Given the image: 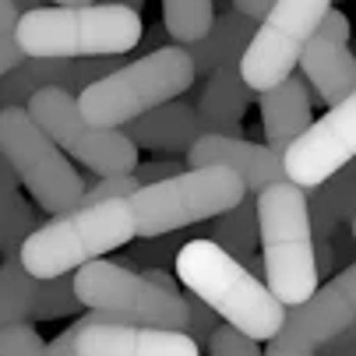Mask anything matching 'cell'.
I'll use <instances>...</instances> for the list:
<instances>
[{"mask_svg":"<svg viewBox=\"0 0 356 356\" xmlns=\"http://www.w3.org/2000/svg\"><path fill=\"white\" fill-rule=\"evenodd\" d=\"M145 275H148L152 282H156V286H166V289H177V279H170V275H166V272H159V268H148Z\"/></svg>","mask_w":356,"mask_h":356,"instance_id":"cell-39","label":"cell"},{"mask_svg":"<svg viewBox=\"0 0 356 356\" xmlns=\"http://www.w3.org/2000/svg\"><path fill=\"white\" fill-rule=\"evenodd\" d=\"M254 29H258V25H254L250 18H243V15H236V11L216 15L212 18V29L205 35L194 39V42H184L187 57L194 64V74H205L209 78L219 67L240 64L243 49H247V42L254 35Z\"/></svg>","mask_w":356,"mask_h":356,"instance_id":"cell-21","label":"cell"},{"mask_svg":"<svg viewBox=\"0 0 356 356\" xmlns=\"http://www.w3.org/2000/svg\"><path fill=\"white\" fill-rule=\"evenodd\" d=\"M212 0H163V29L173 42H194L212 29Z\"/></svg>","mask_w":356,"mask_h":356,"instance_id":"cell-24","label":"cell"},{"mask_svg":"<svg viewBox=\"0 0 356 356\" xmlns=\"http://www.w3.org/2000/svg\"><path fill=\"white\" fill-rule=\"evenodd\" d=\"M29 117L60 145L67 159L81 163L95 177H117L134 173L138 166V148L120 127H95L81 117L78 95L67 88H39L29 103Z\"/></svg>","mask_w":356,"mask_h":356,"instance_id":"cell-9","label":"cell"},{"mask_svg":"<svg viewBox=\"0 0 356 356\" xmlns=\"http://www.w3.org/2000/svg\"><path fill=\"white\" fill-rule=\"evenodd\" d=\"M0 156L8 159L11 173L42 212L57 216L81 201L85 180L60 152V145L29 117L25 106L0 110Z\"/></svg>","mask_w":356,"mask_h":356,"instance_id":"cell-7","label":"cell"},{"mask_svg":"<svg viewBox=\"0 0 356 356\" xmlns=\"http://www.w3.org/2000/svg\"><path fill=\"white\" fill-rule=\"evenodd\" d=\"M209 349H212V356H265V353L258 349V342L247 339L243 332H236V328L226 325V321L216 328Z\"/></svg>","mask_w":356,"mask_h":356,"instance_id":"cell-29","label":"cell"},{"mask_svg":"<svg viewBox=\"0 0 356 356\" xmlns=\"http://www.w3.org/2000/svg\"><path fill=\"white\" fill-rule=\"evenodd\" d=\"M15 8H18V15H25V11H35V8H42V0H15Z\"/></svg>","mask_w":356,"mask_h":356,"instance_id":"cell-40","label":"cell"},{"mask_svg":"<svg viewBox=\"0 0 356 356\" xmlns=\"http://www.w3.org/2000/svg\"><path fill=\"white\" fill-rule=\"evenodd\" d=\"M300 71L318 92L321 103L335 106L356 92V57L349 54L346 42H328V39H311L307 49L300 54Z\"/></svg>","mask_w":356,"mask_h":356,"instance_id":"cell-19","label":"cell"},{"mask_svg":"<svg viewBox=\"0 0 356 356\" xmlns=\"http://www.w3.org/2000/svg\"><path fill=\"white\" fill-rule=\"evenodd\" d=\"M74 353L78 356H201L197 342L187 332L113 321L99 311H88L85 318L74 321Z\"/></svg>","mask_w":356,"mask_h":356,"instance_id":"cell-13","label":"cell"},{"mask_svg":"<svg viewBox=\"0 0 356 356\" xmlns=\"http://www.w3.org/2000/svg\"><path fill=\"white\" fill-rule=\"evenodd\" d=\"M15 197H18V177L11 173L8 159L0 156V243H4V233H8V219H11Z\"/></svg>","mask_w":356,"mask_h":356,"instance_id":"cell-31","label":"cell"},{"mask_svg":"<svg viewBox=\"0 0 356 356\" xmlns=\"http://www.w3.org/2000/svg\"><path fill=\"white\" fill-rule=\"evenodd\" d=\"M187 166H226L243 180L247 194H254V197L265 187L286 180L279 152H272L268 145H258V141H247L240 134H201L187 148Z\"/></svg>","mask_w":356,"mask_h":356,"instance_id":"cell-15","label":"cell"},{"mask_svg":"<svg viewBox=\"0 0 356 356\" xmlns=\"http://www.w3.org/2000/svg\"><path fill=\"white\" fill-rule=\"evenodd\" d=\"M353 321H356V261L346 265L332 282L318 286L303 303L286 307V321L268 339L265 356H318Z\"/></svg>","mask_w":356,"mask_h":356,"instance_id":"cell-11","label":"cell"},{"mask_svg":"<svg viewBox=\"0 0 356 356\" xmlns=\"http://www.w3.org/2000/svg\"><path fill=\"white\" fill-rule=\"evenodd\" d=\"M258 103H261V131L272 152H282L311 127V106H314V92L307 88L300 74H289L286 81L258 92Z\"/></svg>","mask_w":356,"mask_h":356,"instance_id":"cell-16","label":"cell"},{"mask_svg":"<svg viewBox=\"0 0 356 356\" xmlns=\"http://www.w3.org/2000/svg\"><path fill=\"white\" fill-rule=\"evenodd\" d=\"M272 4H275V0H233V11L243 15V18H250L254 25H258V22L272 11Z\"/></svg>","mask_w":356,"mask_h":356,"instance_id":"cell-36","label":"cell"},{"mask_svg":"<svg viewBox=\"0 0 356 356\" xmlns=\"http://www.w3.org/2000/svg\"><path fill=\"white\" fill-rule=\"evenodd\" d=\"M328 8L332 0H275L240 57V78L250 92H265L300 67V54L314 39Z\"/></svg>","mask_w":356,"mask_h":356,"instance_id":"cell-10","label":"cell"},{"mask_svg":"<svg viewBox=\"0 0 356 356\" xmlns=\"http://www.w3.org/2000/svg\"><path fill=\"white\" fill-rule=\"evenodd\" d=\"M180 173V163L177 159H152V163H138L134 166V180L145 187V184H159L166 177Z\"/></svg>","mask_w":356,"mask_h":356,"instance_id":"cell-33","label":"cell"},{"mask_svg":"<svg viewBox=\"0 0 356 356\" xmlns=\"http://www.w3.org/2000/svg\"><path fill=\"white\" fill-rule=\"evenodd\" d=\"M353 156H356V92L328 106L321 120H311V127L282 152V170L286 180L311 191L325 184L339 166H346Z\"/></svg>","mask_w":356,"mask_h":356,"instance_id":"cell-12","label":"cell"},{"mask_svg":"<svg viewBox=\"0 0 356 356\" xmlns=\"http://www.w3.org/2000/svg\"><path fill=\"white\" fill-rule=\"evenodd\" d=\"M243 180L226 166H187L159 184L138 187L127 205L138 236H166L222 216L243 201Z\"/></svg>","mask_w":356,"mask_h":356,"instance_id":"cell-6","label":"cell"},{"mask_svg":"<svg viewBox=\"0 0 356 356\" xmlns=\"http://www.w3.org/2000/svg\"><path fill=\"white\" fill-rule=\"evenodd\" d=\"M209 222H212L209 240H216L226 254H233L240 261L258 247V201H254V194H243V201H236L233 209H226Z\"/></svg>","mask_w":356,"mask_h":356,"instance_id":"cell-23","label":"cell"},{"mask_svg":"<svg viewBox=\"0 0 356 356\" xmlns=\"http://www.w3.org/2000/svg\"><path fill=\"white\" fill-rule=\"evenodd\" d=\"M184 303H187V328H184V332L197 342V349H205V346L212 342L216 328H219V314L209 307L205 300H197L194 293H187Z\"/></svg>","mask_w":356,"mask_h":356,"instance_id":"cell-27","label":"cell"},{"mask_svg":"<svg viewBox=\"0 0 356 356\" xmlns=\"http://www.w3.org/2000/svg\"><path fill=\"white\" fill-rule=\"evenodd\" d=\"M15 25H18L15 0H0V35H15Z\"/></svg>","mask_w":356,"mask_h":356,"instance_id":"cell-38","label":"cell"},{"mask_svg":"<svg viewBox=\"0 0 356 356\" xmlns=\"http://www.w3.org/2000/svg\"><path fill=\"white\" fill-rule=\"evenodd\" d=\"M314 35H318V39H328V42H349V35H353L349 15H342V11L328 8V15L321 18V25H318V32H314Z\"/></svg>","mask_w":356,"mask_h":356,"instance_id":"cell-32","label":"cell"},{"mask_svg":"<svg viewBox=\"0 0 356 356\" xmlns=\"http://www.w3.org/2000/svg\"><path fill=\"white\" fill-rule=\"evenodd\" d=\"M141 184L134 180V173H117V177H99L95 187H85L81 201H106V197H131Z\"/></svg>","mask_w":356,"mask_h":356,"instance_id":"cell-30","label":"cell"},{"mask_svg":"<svg viewBox=\"0 0 356 356\" xmlns=\"http://www.w3.org/2000/svg\"><path fill=\"white\" fill-rule=\"evenodd\" d=\"M22 46L15 42V35H0V78H4L15 64H22Z\"/></svg>","mask_w":356,"mask_h":356,"instance_id":"cell-35","label":"cell"},{"mask_svg":"<svg viewBox=\"0 0 356 356\" xmlns=\"http://www.w3.org/2000/svg\"><path fill=\"white\" fill-rule=\"evenodd\" d=\"M117 67L120 57H22V64L0 78V110L25 106L39 88H67L78 95Z\"/></svg>","mask_w":356,"mask_h":356,"instance_id":"cell-14","label":"cell"},{"mask_svg":"<svg viewBox=\"0 0 356 356\" xmlns=\"http://www.w3.org/2000/svg\"><path fill=\"white\" fill-rule=\"evenodd\" d=\"M254 201H258V247L265 265V286L275 293L279 303L296 307L321 286L307 191L293 180H279Z\"/></svg>","mask_w":356,"mask_h":356,"instance_id":"cell-4","label":"cell"},{"mask_svg":"<svg viewBox=\"0 0 356 356\" xmlns=\"http://www.w3.org/2000/svg\"><path fill=\"white\" fill-rule=\"evenodd\" d=\"M49 4H95V0H49Z\"/></svg>","mask_w":356,"mask_h":356,"instance_id":"cell-42","label":"cell"},{"mask_svg":"<svg viewBox=\"0 0 356 356\" xmlns=\"http://www.w3.org/2000/svg\"><path fill=\"white\" fill-rule=\"evenodd\" d=\"M81 307V300L74 293V272L57 275V279H42L35 307H32V321H54V318H67Z\"/></svg>","mask_w":356,"mask_h":356,"instance_id":"cell-25","label":"cell"},{"mask_svg":"<svg viewBox=\"0 0 356 356\" xmlns=\"http://www.w3.org/2000/svg\"><path fill=\"white\" fill-rule=\"evenodd\" d=\"M141 15L120 4H42L18 15L25 57H124L141 42Z\"/></svg>","mask_w":356,"mask_h":356,"instance_id":"cell-2","label":"cell"},{"mask_svg":"<svg viewBox=\"0 0 356 356\" xmlns=\"http://www.w3.org/2000/svg\"><path fill=\"white\" fill-rule=\"evenodd\" d=\"M106 4H120V8H131V11H141L145 0H106Z\"/></svg>","mask_w":356,"mask_h":356,"instance_id":"cell-41","label":"cell"},{"mask_svg":"<svg viewBox=\"0 0 356 356\" xmlns=\"http://www.w3.org/2000/svg\"><path fill=\"white\" fill-rule=\"evenodd\" d=\"M349 229H353V236H356V216H353V222H349Z\"/></svg>","mask_w":356,"mask_h":356,"instance_id":"cell-43","label":"cell"},{"mask_svg":"<svg viewBox=\"0 0 356 356\" xmlns=\"http://www.w3.org/2000/svg\"><path fill=\"white\" fill-rule=\"evenodd\" d=\"M321 356H356V321H353L346 332H339V335L321 349Z\"/></svg>","mask_w":356,"mask_h":356,"instance_id":"cell-34","label":"cell"},{"mask_svg":"<svg viewBox=\"0 0 356 356\" xmlns=\"http://www.w3.org/2000/svg\"><path fill=\"white\" fill-rule=\"evenodd\" d=\"M131 145L141 152H166V156H187V148L205 134L201 131V120H197V110L191 103H180V99H170V103L156 106L141 113L138 120L124 124L120 127Z\"/></svg>","mask_w":356,"mask_h":356,"instance_id":"cell-17","label":"cell"},{"mask_svg":"<svg viewBox=\"0 0 356 356\" xmlns=\"http://www.w3.org/2000/svg\"><path fill=\"white\" fill-rule=\"evenodd\" d=\"M35 229V209L29 205L25 197H15L11 205V219H8V233H4V243H0V250L4 254H18V247L25 243V236Z\"/></svg>","mask_w":356,"mask_h":356,"instance_id":"cell-28","label":"cell"},{"mask_svg":"<svg viewBox=\"0 0 356 356\" xmlns=\"http://www.w3.org/2000/svg\"><path fill=\"white\" fill-rule=\"evenodd\" d=\"M39 286L42 279H35L22 265V254H4V261H0V328L32 321Z\"/></svg>","mask_w":356,"mask_h":356,"instance_id":"cell-22","label":"cell"},{"mask_svg":"<svg viewBox=\"0 0 356 356\" xmlns=\"http://www.w3.org/2000/svg\"><path fill=\"white\" fill-rule=\"evenodd\" d=\"M46 356H78L74 353V325L64 328L54 342H46Z\"/></svg>","mask_w":356,"mask_h":356,"instance_id":"cell-37","label":"cell"},{"mask_svg":"<svg viewBox=\"0 0 356 356\" xmlns=\"http://www.w3.org/2000/svg\"><path fill=\"white\" fill-rule=\"evenodd\" d=\"M173 268L187 293L205 300L219 314V321L233 325L247 339L268 342L282 328L286 303H279L275 293L265 286V279L247 272V265L226 254L216 240L194 236L180 243L173 254Z\"/></svg>","mask_w":356,"mask_h":356,"instance_id":"cell-1","label":"cell"},{"mask_svg":"<svg viewBox=\"0 0 356 356\" xmlns=\"http://www.w3.org/2000/svg\"><path fill=\"white\" fill-rule=\"evenodd\" d=\"M247 106H250V88L240 78V64L212 71L194 103L205 134H240Z\"/></svg>","mask_w":356,"mask_h":356,"instance_id":"cell-18","label":"cell"},{"mask_svg":"<svg viewBox=\"0 0 356 356\" xmlns=\"http://www.w3.org/2000/svg\"><path fill=\"white\" fill-rule=\"evenodd\" d=\"M194 78V64L180 42L159 46L148 57L120 64L117 71L85 85L78 92V110L95 127H124L170 99H180Z\"/></svg>","mask_w":356,"mask_h":356,"instance_id":"cell-5","label":"cell"},{"mask_svg":"<svg viewBox=\"0 0 356 356\" xmlns=\"http://www.w3.org/2000/svg\"><path fill=\"white\" fill-rule=\"evenodd\" d=\"M134 236L138 233L127 197L78 201L74 209L57 212L54 219L35 226L18 247V254L35 279H57L78 272L95 258H106L117 247H127Z\"/></svg>","mask_w":356,"mask_h":356,"instance_id":"cell-3","label":"cell"},{"mask_svg":"<svg viewBox=\"0 0 356 356\" xmlns=\"http://www.w3.org/2000/svg\"><path fill=\"white\" fill-rule=\"evenodd\" d=\"M307 212L314 243H332L339 229H346L356 216V156L339 166L325 184L307 191Z\"/></svg>","mask_w":356,"mask_h":356,"instance_id":"cell-20","label":"cell"},{"mask_svg":"<svg viewBox=\"0 0 356 356\" xmlns=\"http://www.w3.org/2000/svg\"><path fill=\"white\" fill-rule=\"evenodd\" d=\"M74 293L81 307L99 311L113 321L148 325V328H187V303L180 289L156 286L145 272H127L117 261L95 258L74 272Z\"/></svg>","mask_w":356,"mask_h":356,"instance_id":"cell-8","label":"cell"},{"mask_svg":"<svg viewBox=\"0 0 356 356\" xmlns=\"http://www.w3.org/2000/svg\"><path fill=\"white\" fill-rule=\"evenodd\" d=\"M0 356H46V342L32 328V321H18L0 328Z\"/></svg>","mask_w":356,"mask_h":356,"instance_id":"cell-26","label":"cell"}]
</instances>
